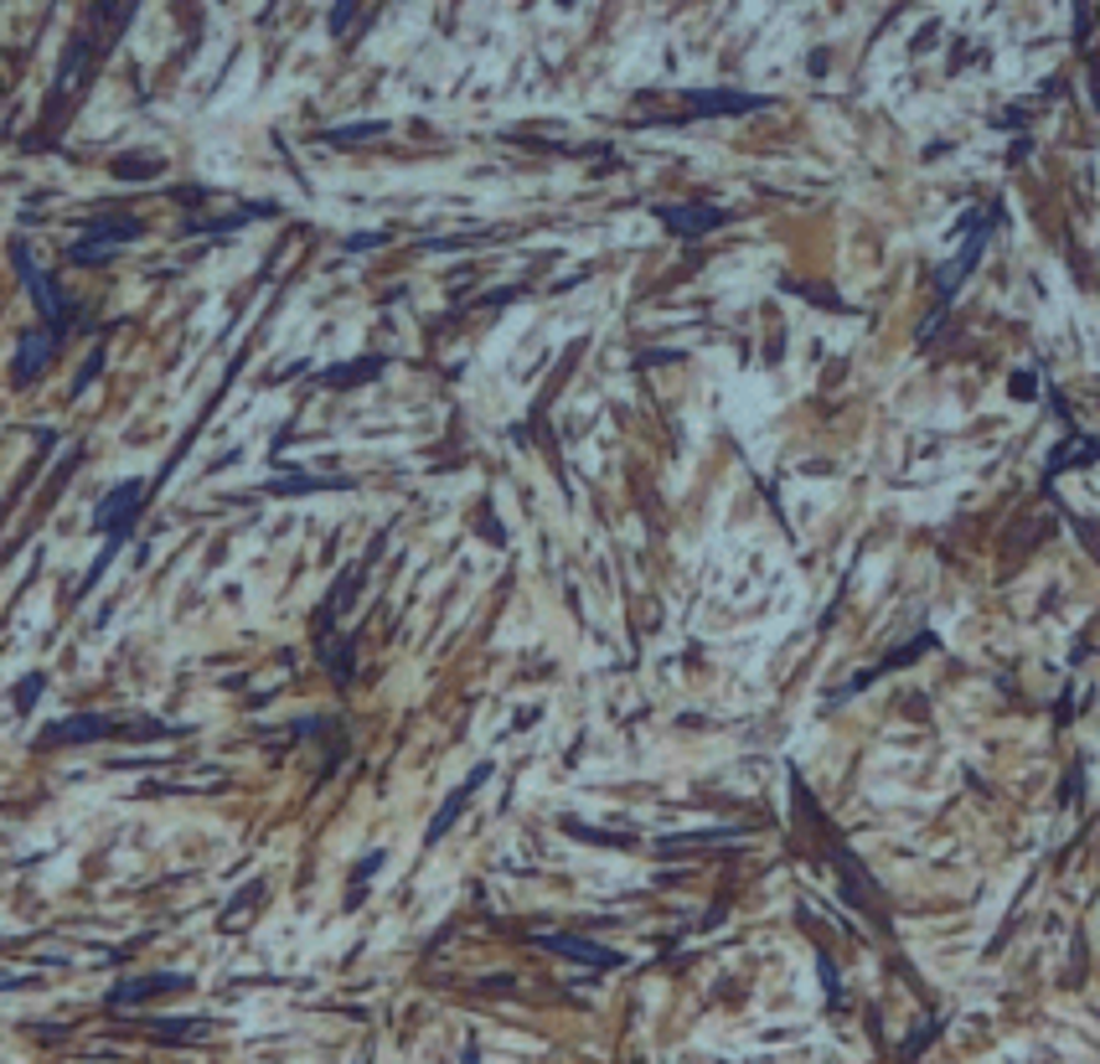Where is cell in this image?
<instances>
[{
	"label": "cell",
	"mask_w": 1100,
	"mask_h": 1064,
	"mask_svg": "<svg viewBox=\"0 0 1100 1064\" xmlns=\"http://www.w3.org/2000/svg\"><path fill=\"white\" fill-rule=\"evenodd\" d=\"M16 270H21V279H26V289H32V300H36V310H42L47 331L52 337H63V326H68V300H63L57 279L36 270L32 259H26V249H16Z\"/></svg>",
	"instance_id": "cell-1"
},
{
	"label": "cell",
	"mask_w": 1100,
	"mask_h": 1064,
	"mask_svg": "<svg viewBox=\"0 0 1100 1064\" xmlns=\"http://www.w3.org/2000/svg\"><path fill=\"white\" fill-rule=\"evenodd\" d=\"M140 233V222L135 218H103L88 228V238L73 249V264H103V259H114L119 254V243L124 238H135Z\"/></svg>",
	"instance_id": "cell-2"
},
{
	"label": "cell",
	"mask_w": 1100,
	"mask_h": 1064,
	"mask_svg": "<svg viewBox=\"0 0 1100 1064\" xmlns=\"http://www.w3.org/2000/svg\"><path fill=\"white\" fill-rule=\"evenodd\" d=\"M140 507H145V481H124V486H114L99 502V512H94V527H99V533H124V527L135 523Z\"/></svg>",
	"instance_id": "cell-3"
},
{
	"label": "cell",
	"mask_w": 1100,
	"mask_h": 1064,
	"mask_svg": "<svg viewBox=\"0 0 1100 1064\" xmlns=\"http://www.w3.org/2000/svg\"><path fill=\"white\" fill-rule=\"evenodd\" d=\"M770 99H760V94H734V88H697V94H688V114L697 119H708V114H755V109H765Z\"/></svg>",
	"instance_id": "cell-4"
},
{
	"label": "cell",
	"mask_w": 1100,
	"mask_h": 1064,
	"mask_svg": "<svg viewBox=\"0 0 1100 1064\" xmlns=\"http://www.w3.org/2000/svg\"><path fill=\"white\" fill-rule=\"evenodd\" d=\"M657 218L667 222L678 238H703V233H713V228H724L728 212L724 207H693L688 202V207H661Z\"/></svg>",
	"instance_id": "cell-5"
},
{
	"label": "cell",
	"mask_w": 1100,
	"mask_h": 1064,
	"mask_svg": "<svg viewBox=\"0 0 1100 1064\" xmlns=\"http://www.w3.org/2000/svg\"><path fill=\"white\" fill-rule=\"evenodd\" d=\"M982 243H987V222L977 228V238H966V243H961V254L950 259V264H941V270H935V285H941V305L956 300L961 279H966L971 270H977V259H982Z\"/></svg>",
	"instance_id": "cell-6"
},
{
	"label": "cell",
	"mask_w": 1100,
	"mask_h": 1064,
	"mask_svg": "<svg viewBox=\"0 0 1100 1064\" xmlns=\"http://www.w3.org/2000/svg\"><path fill=\"white\" fill-rule=\"evenodd\" d=\"M52 352H57V337H52L47 326H42V331H26L16 347V383H32L36 372L52 362Z\"/></svg>",
	"instance_id": "cell-7"
},
{
	"label": "cell",
	"mask_w": 1100,
	"mask_h": 1064,
	"mask_svg": "<svg viewBox=\"0 0 1100 1064\" xmlns=\"http://www.w3.org/2000/svg\"><path fill=\"white\" fill-rule=\"evenodd\" d=\"M103 734H114V724H109L103 713H84V719H63V724H52L42 739L47 744H88V739H103Z\"/></svg>",
	"instance_id": "cell-8"
},
{
	"label": "cell",
	"mask_w": 1100,
	"mask_h": 1064,
	"mask_svg": "<svg viewBox=\"0 0 1100 1064\" xmlns=\"http://www.w3.org/2000/svg\"><path fill=\"white\" fill-rule=\"evenodd\" d=\"M542 946L559 951V956H569V962H584V966H620V956H615V951L594 946V941H584V935H542Z\"/></svg>",
	"instance_id": "cell-9"
},
{
	"label": "cell",
	"mask_w": 1100,
	"mask_h": 1064,
	"mask_svg": "<svg viewBox=\"0 0 1100 1064\" xmlns=\"http://www.w3.org/2000/svg\"><path fill=\"white\" fill-rule=\"evenodd\" d=\"M166 987H176V977H140V981H130V987H119L109 1002H114V1008H130V1002H140V997L166 992Z\"/></svg>",
	"instance_id": "cell-10"
},
{
	"label": "cell",
	"mask_w": 1100,
	"mask_h": 1064,
	"mask_svg": "<svg viewBox=\"0 0 1100 1064\" xmlns=\"http://www.w3.org/2000/svg\"><path fill=\"white\" fill-rule=\"evenodd\" d=\"M377 368H383V362H356V368H346V372H326V383H331V388H346L356 377H373Z\"/></svg>",
	"instance_id": "cell-11"
},
{
	"label": "cell",
	"mask_w": 1100,
	"mask_h": 1064,
	"mask_svg": "<svg viewBox=\"0 0 1100 1064\" xmlns=\"http://www.w3.org/2000/svg\"><path fill=\"white\" fill-rule=\"evenodd\" d=\"M352 17H356L352 6H337V11H331V26H337V32H346V26H352Z\"/></svg>",
	"instance_id": "cell-12"
},
{
	"label": "cell",
	"mask_w": 1100,
	"mask_h": 1064,
	"mask_svg": "<svg viewBox=\"0 0 1100 1064\" xmlns=\"http://www.w3.org/2000/svg\"><path fill=\"white\" fill-rule=\"evenodd\" d=\"M465 1064H475V1044H465Z\"/></svg>",
	"instance_id": "cell-13"
}]
</instances>
